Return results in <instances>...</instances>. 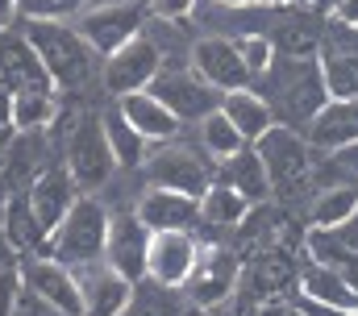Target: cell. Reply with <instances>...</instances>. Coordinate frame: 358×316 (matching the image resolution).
<instances>
[{
	"label": "cell",
	"mask_w": 358,
	"mask_h": 316,
	"mask_svg": "<svg viewBox=\"0 0 358 316\" xmlns=\"http://www.w3.org/2000/svg\"><path fill=\"white\" fill-rule=\"evenodd\" d=\"M263 96H267L271 113L279 125H292V129H308V121L329 104V87L321 76V59L308 55V59H292V55H275L271 71L259 79Z\"/></svg>",
	"instance_id": "cell-1"
},
{
	"label": "cell",
	"mask_w": 358,
	"mask_h": 316,
	"mask_svg": "<svg viewBox=\"0 0 358 316\" xmlns=\"http://www.w3.org/2000/svg\"><path fill=\"white\" fill-rule=\"evenodd\" d=\"M21 34L38 50L55 92H84L92 79H100V55L80 38L71 21H25Z\"/></svg>",
	"instance_id": "cell-2"
},
{
	"label": "cell",
	"mask_w": 358,
	"mask_h": 316,
	"mask_svg": "<svg viewBox=\"0 0 358 316\" xmlns=\"http://www.w3.org/2000/svg\"><path fill=\"white\" fill-rule=\"evenodd\" d=\"M142 187H167V192H187V196H204L217 183V162L200 150L196 138H171L150 146L146 162L138 166Z\"/></svg>",
	"instance_id": "cell-3"
},
{
	"label": "cell",
	"mask_w": 358,
	"mask_h": 316,
	"mask_svg": "<svg viewBox=\"0 0 358 316\" xmlns=\"http://www.w3.org/2000/svg\"><path fill=\"white\" fill-rule=\"evenodd\" d=\"M108 204L96 200V196H80L71 204V213L55 225V234L46 241V254L67 262V266H84V262H96L104 258V237H108Z\"/></svg>",
	"instance_id": "cell-4"
},
{
	"label": "cell",
	"mask_w": 358,
	"mask_h": 316,
	"mask_svg": "<svg viewBox=\"0 0 358 316\" xmlns=\"http://www.w3.org/2000/svg\"><path fill=\"white\" fill-rule=\"evenodd\" d=\"M255 150H259V158H263V166L271 175V192L296 196V192H304L313 183V166H317L321 150H313L304 129H292V125L275 121L267 134L255 142Z\"/></svg>",
	"instance_id": "cell-5"
},
{
	"label": "cell",
	"mask_w": 358,
	"mask_h": 316,
	"mask_svg": "<svg viewBox=\"0 0 358 316\" xmlns=\"http://www.w3.org/2000/svg\"><path fill=\"white\" fill-rule=\"evenodd\" d=\"M59 155L67 162L71 179L80 183V192H100V187L117 175V158L108 150L100 113H76V121H71L67 134H63Z\"/></svg>",
	"instance_id": "cell-6"
},
{
	"label": "cell",
	"mask_w": 358,
	"mask_h": 316,
	"mask_svg": "<svg viewBox=\"0 0 358 316\" xmlns=\"http://www.w3.org/2000/svg\"><path fill=\"white\" fill-rule=\"evenodd\" d=\"M146 21H150V4L146 0H92L71 25L80 29V38L100 59H108L113 50L134 42L146 29Z\"/></svg>",
	"instance_id": "cell-7"
},
{
	"label": "cell",
	"mask_w": 358,
	"mask_h": 316,
	"mask_svg": "<svg viewBox=\"0 0 358 316\" xmlns=\"http://www.w3.org/2000/svg\"><path fill=\"white\" fill-rule=\"evenodd\" d=\"M167 63H163V55H159V46L146 38V34H138L134 42H125L121 50H113L104 63H100V87L117 100V96H129V92H146L159 71H163Z\"/></svg>",
	"instance_id": "cell-8"
},
{
	"label": "cell",
	"mask_w": 358,
	"mask_h": 316,
	"mask_svg": "<svg viewBox=\"0 0 358 316\" xmlns=\"http://www.w3.org/2000/svg\"><path fill=\"white\" fill-rule=\"evenodd\" d=\"M108 237H104V262L125 275L129 283L146 279V258H150V229L134 208H108Z\"/></svg>",
	"instance_id": "cell-9"
},
{
	"label": "cell",
	"mask_w": 358,
	"mask_h": 316,
	"mask_svg": "<svg viewBox=\"0 0 358 316\" xmlns=\"http://www.w3.org/2000/svg\"><path fill=\"white\" fill-rule=\"evenodd\" d=\"M150 92L176 113L179 121H192V125L204 121L208 113H217L221 100H225V92H217L213 83H204L192 67H163L159 79L150 83Z\"/></svg>",
	"instance_id": "cell-10"
},
{
	"label": "cell",
	"mask_w": 358,
	"mask_h": 316,
	"mask_svg": "<svg viewBox=\"0 0 358 316\" xmlns=\"http://www.w3.org/2000/svg\"><path fill=\"white\" fill-rule=\"evenodd\" d=\"M17 266H21V287L25 292H34L38 300H46V304H55V308H63L71 316L84 313L80 283H76V271L67 262H59L50 254H21Z\"/></svg>",
	"instance_id": "cell-11"
},
{
	"label": "cell",
	"mask_w": 358,
	"mask_h": 316,
	"mask_svg": "<svg viewBox=\"0 0 358 316\" xmlns=\"http://www.w3.org/2000/svg\"><path fill=\"white\" fill-rule=\"evenodd\" d=\"M187 67L204 83H213L217 92H238V87H250V71L242 63V50L234 38L225 34H204L192 42V55H187Z\"/></svg>",
	"instance_id": "cell-12"
},
{
	"label": "cell",
	"mask_w": 358,
	"mask_h": 316,
	"mask_svg": "<svg viewBox=\"0 0 358 316\" xmlns=\"http://www.w3.org/2000/svg\"><path fill=\"white\" fill-rule=\"evenodd\" d=\"M321 76L329 87V100H350L358 96V29L338 21V25H325L321 34Z\"/></svg>",
	"instance_id": "cell-13"
},
{
	"label": "cell",
	"mask_w": 358,
	"mask_h": 316,
	"mask_svg": "<svg viewBox=\"0 0 358 316\" xmlns=\"http://www.w3.org/2000/svg\"><path fill=\"white\" fill-rule=\"evenodd\" d=\"M200 237L196 229H163L150 234V258H146V279L163 287H183L200 262Z\"/></svg>",
	"instance_id": "cell-14"
},
{
	"label": "cell",
	"mask_w": 358,
	"mask_h": 316,
	"mask_svg": "<svg viewBox=\"0 0 358 316\" xmlns=\"http://www.w3.org/2000/svg\"><path fill=\"white\" fill-rule=\"evenodd\" d=\"M234 283H238V258L221 245H204L192 279L183 283V296L192 308H217L234 296Z\"/></svg>",
	"instance_id": "cell-15"
},
{
	"label": "cell",
	"mask_w": 358,
	"mask_h": 316,
	"mask_svg": "<svg viewBox=\"0 0 358 316\" xmlns=\"http://www.w3.org/2000/svg\"><path fill=\"white\" fill-rule=\"evenodd\" d=\"M76 271V283H80V316H121L129 296H134V283L125 275H117L104 258L84 262V266H71Z\"/></svg>",
	"instance_id": "cell-16"
},
{
	"label": "cell",
	"mask_w": 358,
	"mask_h": 316,
	"mask_svg": "<svg viewBox=\"0 0 358 316\" xmlns=\"http://www.w3.org/2000/svg\"><path fill=\"white\" fill-rule=\"evenodd\" d=\"M25 200H29V208H34V217L42 221V229H46V241L55 234V225L71 213V204L80 200V183L71 179V171H67V162L59 158V162H50L29 187H25Z\"/></svg>",
	"instance_id": "cell-17"
},
{
	"label": "cell",
	"mask_w": 358,
	"mask_h": 316,
	"mask_svg": "<svg viewBox=\"0 0 358 316\" xmlns=\"http://www.w3.org/2000/svg\"><path fill=\"white\" fill-rule=\"evenodd\" d=\"M134 213L142 217V225L150 234H163V229H196L200 225V196L167 192V187H142Z\"/></svg>",
	"instance_id": "cell-18"
},
{
	"label": "cell",
	"mask_w": 358,
	"mask_h": 316,
	"mask_svg": "<svg viewBox=\"0 0 358 316\" xmlns=\"http://www.w3.org/2000/svg\"><path fill=\"white\" fill-rule=\"evenodd\" d=\"M117 104V113L150 142V146H159V142H171V138H179L183 134V121H179L176 113L146 87V92H129V96H117L113 100Z\"/></svg>",
	"instance_id": "cell-19"
},
{
	"label": "cell",
	"mask_w": 358,
	"mask_h": 316,
	"mask_svg": "<svg viewBox=\"0 0 358 316\" xmlns=\"http://www.w3.org/2000/svg\"><path fill=\"white\" fill-rule=\"evenodd\" d=\"M0 87L8 92H25V87H55L38 50L29 46L25 34H8L0 29Z\"/></svg>",
	"instance_id": "cell-20"
},
{
	"label": "cell",
	"mask_w": 358,
	"mask_h": 316,
	"mask_svg": "<svg viewBox=\"0 0 358 316\" xmlns=\"http://www.w3.org/2000/svg\"><path fill=\"white\" fill-rule=\"evenodd\" d=\"M304 138L313 142V150L321 155H334L342 146H355L358 142V96L350 100H329L304 129Z\"/></svg>",
	"instance_id": "cell-21"
},
{
	"label": "cell",
	"mask_w": 358,
	"mask_h": 316,
	"mask_svg": "<svg viewBox=\"0 0 358 316\" xmlns=\"http://www.w3.org/2000/svg\"><path fill=\"white\" fill-rule=\"evenodd\" d=\"M63 117V100L55 87H25L13 92V129L17 134H50Z\"/></svg>",
	"instance_id": "cell-22"
},
{
	"label": "cell",
	"mask_w": 358,
	"mask_h": 316,
	"mask_svg": "<svg viewBox=\"0 0 358 316\" xmlns=\"http://www.w3.org/2000/svg\"><path fill=\"white\" fill-rule=\"evenodd\" d=\"M0 229H4L8 245H13L17 254H46V229H42V221L34 217L25 192H13V196L4 200V208H0Z\"/></svg>",
	"instance_id": "cell-23"
},
{
	"label": "cell",
	"mask_w": 358,
	"mask_h": 316,
	"mask_svg": "<svg viewBox=\"0 0 358 316\" xmlns=\"http://www.w3.org/2000/svg\"><path fill=\"white\" fill-rule=\"evenodd\" d=\"M221 113L238 125V134H242L250 146H255V142L267 134L271 125H275V113H271L267 96H263L259 87H238V92H225Z\"/></svg>",
	"instance_id": "cell-24"
},
{
	"label": "cell",
	"mask_w": 358,
	"mask_h": 316,
	"mask_svg": "<svg viewBox=\"0 0 358 316\" xmlns=\"http://www.w3.org/2000/svg\"><path fill=\"white\" fill-rule=\"evenodd\" d=\"M271 42H275V55H292V59H308L321 50V34L325 25L308 13H283L275 17V25L267 29Z\"/></svg>",
	"instance_id": "cell-25"
},
{
	"label": "cell",
	"mask_w": 358,
	"mask_h": 316,
	"mask_svg": "<svg viewBox=\"0 0 358 316\" xmlns=\"http://www.w3.org/2000/svg\"><path fill=\"white\" fill-rule=\"evenodd\" d=\"M217 179L229 183L234 192H242L250 204H263L271 196V175H267V166H263V158H259L255 146H246V150H238L234 158H225L217 166Z\"/></svg>",
	"instance_id": "cell-26"
},
{
	"label": "cell",
	"mask_w": 358,
	"mask_h": 316,
	"mask_svg": "<svg viewBox=\"0 0 358 316\" xmlns=\"http://www.w3.org/2000/svg\"><path fill=\"white\" fill-rule=\"evenodd\" d=\"M358 213V183L342 179V183H329V187H317L313 204H308V221L313 229H338L346 225Z\"/></svg>",
	"instance_id": "cell-27"
},
{
	"label": "cell",
	"mask_w": 358,
	"mask_h": 316,
	"mask_svg": "<svg viewBox=\"0 0 358 316\" xmlns=\"http://www.w3.org/2000/svg\"><path fill=\"white\" fill-rule=\"evenodd\" d=\"M304 296L313 300V304H321V308H338V313H358V292L334 271V266H321V262H313L308 271H304Z\"/></svg>",
	"instance_id": "cell-28"
},
{
	"label": "cell",
	"mask_w": 358,
	"mask_h": 316,
	"mask_svg": "<svg viewBox=\"0 0 358 316\" xmlns=\"http://www.w3.org/2000/svg\"><path fill=\"white\" fill-rule=\"evenodd\" d=\"M100 121H104V138H108V150H113V158H117V171H138L142 162H146V155H150V142L117 113V104L113 108H104L100 113Z\"/></svg>",
	"instance_id": "cell-29"
},
{
	"label": "cell",
	"mask_w": 358,
	"mask_h": 316,
	"mask_svg": "<svg viewBox=\"0 0 358 316\" xmlns=\"http://www.w3.org/2000/svg\"><path fill=\"white\" fill-rule=\"evenodd\" d=\"M250 200L242 192H234L229 183H213L204 196H200V225H213V229H238L246 217H250Z\"/></svg>",
	"instance_id": "cell-30"
},
{
	"label": "cell",
	"mask_w": 358,
	"mask_h": 316,
	"mask_svg": "<svg viewBox=\"0 0 358 316\" xmlns=\"http://www.w3.org/2000/svg\"><path fill=\"white\" fill-rule=\"evenodd\" d=\"M187 313H192V304H187L183 287H163L155 279H142V283H134V296H129L121 316H187Z\"/></svg>",
	"instance_id": "cell-31"
},
{
	"label": "cell",
	"mask_w": 358,
	"mask_h": 316,
	"mask_svg": "<svg viewBox=\"0 0 358 316\" xmlns=\"http://www.w3.org/2000/svg\"><path fill=\"white\" fill-rule=\"evenodd\" d=\"M196 142H200V150L213 158L217 166H221L225 158H234L238 150H246V146H250V142L238 134V125H234L221 108H217V113H208L204 121H196Z\"/></svg>",
	"instance_id": "cell-32"
},
{
	"label": "cell",
	"mask_w": 358,
	"mask_h": 316,
	"mask_svg": "<svg viewBox=\"0 0 358 316\" xmlns=\"http://www.w3.org/2000/svg\"><path fill=\"white\" fill-rule=\"evenodd\" d=\"M92 0H17L21 21H76Z\"/></svg>",
	"instance_id": "cell-33"
},
{
	"label": "cell",
	"mask_w": 358,
	"mask_h": 316,
	"mask_svg": "<svg viewBox=\"0 0 358 316\" xmlns=\"http://www.w3.org/2000/svg\"><path fill=\"white\" fill-rule=\"evenodd\" d=\"M234 42H238V50H242V63H246L250 79L267 76L271 63H275V42H271V34H238Z\"/></svg>",
	"instance_id": "cell-34"
},
{
	"label": "cell",
	"mask_w": 358,
	"mask_h": 316,
	"mask_svg": "<svg viewBox=\"0 0 358 316\" xmlns=\"http://www.w3.org/2000/svg\"><path fill=\"white\" fill-rule=\"evenodd\" d=\"M21 296V266L17 262H0V316H13Z\"/></svg>",
	"instance_id": "cell-35"
},
{
	"label": "cell",
	"mask_w": 358,
	"mask_h": 316,
	"mask_svg": "<svg viewBox=\"0 0 358 316\" xmlns=\"http://www.w3.org/2000/svg\"><path fill=\"white\" fill-rule=\"evenodd\" d=\"M150 4V17H163V21H187L196 13L200 0H146Z\"/></svg>",
	"instance_id": "cell-36"
},
{
	"label": "cell",
	"mask_w": 358,
	"mask_h": 316,
	"mask_svg": "<svg viewBox=\"0 0 358 316\" xmlns=\"http://www.w3.org/2000/svg\"><path fill=\"white\" fill-rule=\"evenodd\" d=\"M13 316H71V313H63V308H55V304H46V300H38L34 292H25V287H21Z\"/></svg>",
	"instance_id": "cell-37"
},
{
	"label": "cell",
	"mask_w": 358,
	"mask_h": 316,
	"mask_svg": "<svg viewBox=\"0 0 358 316\" xmlns=\"http://www.w3.org/2000/svg\"><path fill=\"white\" fill-rule=\"evenodd\" d=\"M334 234H338V241H342L346 250H355V254H358V213L350 217V221H346V225H338Z\"/></svg>",
	"instance_id": "cell-38"
},
{
	"label": "cell",
	"mask_w": 358,
	"mask_h": 316,
	"mask_svg": "<svg viewBox=\"0 0 358 316\" xmlns=\"http://www.w3.org/2000/svg\"><path fill=\"white\" fill-rule=\"evenodd\" d=\"M334 13H338V21H346V25H355L358 29V0H338Z\"/></svg>",
	"instance_id": "cell-39"
},
{
	"label": "cell",
	"mask_w": 358,
	"mask_h": 316,
	"mask_svg": "<svg viewBox=\"0 0 358 316\" xmlns=\"http://www.w3.org/2000/svg\"><path fill=\"white\" fill-rule=\"evenodd\" d=\"M13 21H21V13H17V0H0V29H8Z\"/></svg>",
	"instance_id": "cell-40"
},
{
	"label": "cell",
	"mask_w": 358,
	"mask_h": 316,
	"mask_svg": "<svg viewBox=\"0 0 358 316\" xmlns=\"http://www.w3.org/2000/svg\"><path fill=\"white\" fill-rule=\"evenodd\" d=\"M13 142H17V129H13V125H0V162L8 158V150H13Z\"/></svg>",
	"instance_id": "cell-41"
},
{
	"label": "cell",
	"mask_w": 358,
	"mask_h": 316,
	"mask_svg": "<svg viewBox=\"0 0 358 316\" xmlns=\"http://www.w3.org/2000/svg\"><path fill=\"white\" fill-rule=\"evenodd\" d=\"M217 8H259L263 0H213Z\"/></svg>",
	"instance_id": "cell-42"
},
{
	"label": "cell",
	"mask_w": 358,
	"mask_h": 316,
	"mask_svg": "<svg viewBox=\"0 0 358 316\" xmlns=\"http://www.w3.org/2000/svg\"><path fill=\"white\" fill-rule=\"evenodd\" d=\"M17 258H21V254L8 245V237H4V229H0V262H17Z\"/></svg>",
	"instance_id": "cell-43"
},
{
	"label": "cell",
	"mask_w": 358,
	"mask_h": 316,
	"mask_svg": "<svg viewBox=\"0 0 358 316\" xmlns=\"http://www.w3.org/2000/svg\"><path fill=\"white\" fill-rule=\"evenodd\" d=\"M187 316H234V313H229L225 304H217V308H192Z\"/></svg>",
	"instance_id": "cell-44"
}]
</instances>
